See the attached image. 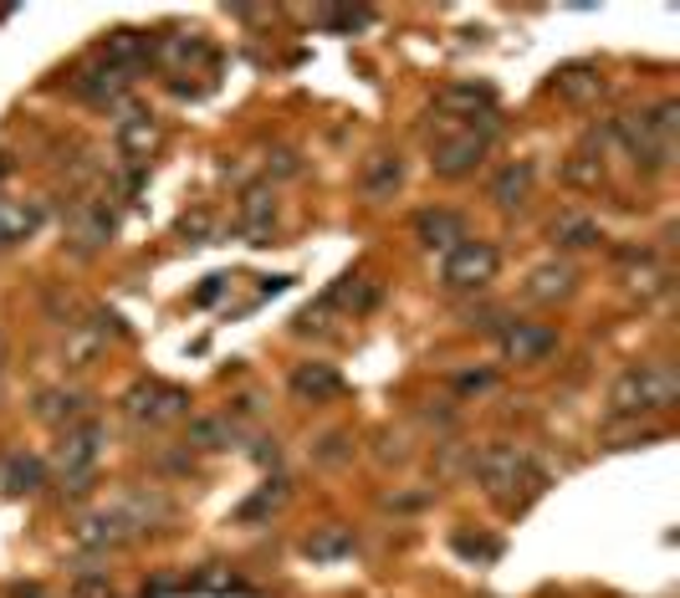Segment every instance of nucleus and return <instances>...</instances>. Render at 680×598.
<instances>
[{"instance_id":"nucleus-20","label":"nucleus","mask_w":680,"mask_h":598,"mask_svg":"<svg viewBox=\"0 0 680 598\" xmlns=\"http://www.w3.org/2000/svg\"><path fill=\"white\" fill-rule=\"evenodd\" d=\"M77 538L88 542V548H119V542H129V522L123 517H92Z\"/></svg>"},{"instance_id":"nucleus-11","label":"nucleus","mask_w":680,"mask_h":598,"mask_svg":"<svg viewBox=\"0 0 680 598\" xmlns=\"http://www.w3.org/2000/svg\"><path fill=\"white\" fill-rule=\"evenodd\" d=\"M292 394H302V399L323 404V399H338L343 394V379L327 369V363H302L292 374Z\"/></svg>"},{"instance_id":"nucleus-2","label":"nucleus","mask_w":680,"mask_h":598,"mask_svg":"<svg viewBox=\"0 0 680 598\" xmlns=\"http://www.w3.org/2000/svg\"><path fill=\"white\" fill-rule=\"evenodd\" d=\"M497 246L491 240H476V236H466V240H456L450 251H445V261H441V282L450 286V292H476V286H487L491 277H497Z\"/></svg>"},{"instance_id":"nucleus-27","label":"nucleus","mask_w":680,"mask_h":598,"mask_svg":"<svg viewBox=\"0 0 680 598\" xmlns=\"http://www.w3.org/2000/svg\"><path fill=\"white\" fill-rule=\"evenodd\" d=\"M11 598H46V594H42V588H21V584H15Z\"/></svg>"},{"instance_id":"nucleus-4","label":"nucleus","mask_w":680,"mask_h":598,"mask_svg":"<svg viewBox=\"0 0 680 598\" xmlns=\"http://www.w3.org/2000/svg\"><path fill=\"white\" fill-rule=\"evenodd\" d=\"M98 455H103V425H92V419H77V425H67L62 430V445H57V465L67 471V476H88L92 465H98Z\"/></svg>"},{"instance_id":"nucleus-23","label":"nucleus","mask_w":680,"mask_h":598,"mask_svg":"<svg viewBox=\"0 0 680 598\" xmlns=\"http://www.w3.org/2000/svg\"><path fill=\"white\" fill-rule=\"evenodd\" d=\"M231 435H236V430H231L225 419H194V425H190V440H194V445H210V450L231 445Z\"/></svg>"},{"instance_id":"nucleus-22","label":"nucleus","mask_w":680,"mask_h":598,"mask_svg":"<svg viewBox=\"0 0 680 598\" xmlns=\"http://www.w3.org/2000/svg\"><path fill=\"white\" fill-rule=\"evenodd\" d=\"M0 476H5V486H11V492H36V486H42V465L26 461V455H11Z\"/></svg>"},{"instance_id":"nucleus-25","label":"nucleus","mask_w":680,"mask_h":598,"mask_svg":"<svg viewBox=\"0 0 680 598\" xmlns=\"http://www.w3.org/2000/svg\"><path fill=\"white\" fill-rule=\"evenodd\" d=\"M348 548H354V538H348V532H327V538L308 542L312 557H338V553H348Z\"/></svg>"},{"instance_id":"nucleus-1","label":"nucleus","mask_w":680,"mask_h":598,"mask_svg":"<svg viewBox=\"0 0 680 598\" xmlns=\"http://www.w3.org/2000/svg\"><path fill=\"white\" fill-rule=\"evenodd\" d=\"M676 390L680 384L666 363H629V369L614 379L609 404H614V415H650V409H670V404H676Z\"/></svg>"},{"instance_id":"nucleus-10","label":"nucleus","mask_w":680,"mask_h":598,"mask_svg":"<svg viewBox=\"0 0 680 598\" xmlns=\"http://www.w3.org/2000/svg\"><path fill=\"white\" fill-rule=\"evenodd\" d=\"M533 302H558L573 292V267L568 261H547V267H537L533 277H527V286H522Z\"/></svg>"},{"instance_id":"nucleus-16","label":"nucleus","mask_w":680,"mask_h":598,"mask_svg":"<svg viewBox=\"0 0 680 598\" xmlns=\"http://www.w3.org/2000/svg\"><path fill=\"white\" fill-rule=\"evenodd\" d=\"M400 154H374L369 165H364V190L369 195H394L400 190Z\"/></svg>"},{"instance_id":"nucleus-17","label":"nucleus","mask_w":680,"mask_h":598,"mask_svg":"<svg viewBox=\"0 0 680 598\" xmlns=\"http://www.w3.org/2000/svg\"><path fill=\"white\" fill-rule=\"evenodd\" d=\"M441 108H456V113H466V119H476V108H497V92L491 88H476V82H456V88L441 92Z\"/></svg>"},{"instance_id":"nucleus-14","label":"nucleus","mask_w":680,"mask_h":598,"mask_svg":"<svg viewBox=\"0 0 680 598\" xmlns=\"http://www.w3.org/2000/svg\"><path fill=\"white\" fill-rule=\"evenodd\" d=\"M36 225H42V210H36V205H21V200H0V246H11V240H26Z\"/></svg>"},{"instance_id":"nucleus-9","label":"nucleus","mask_w":680,"mask_h":598,"mask_svg":"<svg viewBox=\"0 0 680 598\" xmlns=\"http://www.w3.org/2000/svg\"><path fill=\"white\" fill-rule=\"evenodd\" d=\"M414 236L425 240V246H456V240H466V221H460L456 210H420L414 215Z\"/></svg>"},{"instance_id":"nucleus-12","label":"nucleus","mask_w":680,"mask_h":598,"mask_svg":"<svg viewBox=\"0 0 680 598\" xmlns=\"http://www.w3.org/2000/svg\"><path fill=\"white\" fill-rule=\"evenodd\" d=\"M527 195H533V165H506L502 174L491 180V200L502 210H517Z\"/></svg>"},{"instance_id":"nucleus-26","label":"nucleus","mask_w":680,"mask_h":598,"mask_svg":"<svg viewBox=\"0 0 680 598\" xmlns=\"http://www.w3.org/2000/svg\"><path fill=\"white\" fill-rule=\"evenodd\" d=\"M568 180H573V184H599V159H583V154H573Z\"/></svg>"},{"instance_id":"nucleus-15","label":"nucleus","mask_w":680,"mask_h":598,"mask_svg":"<svg viewBox=\"0 0 680 598\" xmlns=\"http://www.w3.org/2000/svg\"><path fill=\"white\" fill-rule=\"evenodd\" d=\"M553 92H562L568 103H593V98L604 92V82H599L589 67H562V72L553 77Z\"/></svg>"},{"instance_id":"nucleus-24","label":"nucleus","mask_w":680,"mask_h":598,"mask_svg":"<svg viewBox=\"0 0 680 598\" xmlns=\"http://www.w3.org/2000/svg\"><path fill=\"white\" fill-rule=\"evenodd\" d=\"M159 52L169 61H190V57H205V42L200 36H185V31H175V36H164Z\"/></svg>"},{"instance_id":"nucleus-5","label":"nucleus","mask_w":680,"mask_h":598,"mask_svg":"<svg viewBox=\"0 0 680 598\" xmlns=\"http://www.w3.org/2000/svg\"><path fill=\"white\" fill-rule=\"evenodd\" d=\"M553 348H558V332L547 328V323H512V328H502L506 363H543V359H553Z\"/></svg>"},{"instance_id":"nucleus-6","label":"nucleus","mask_w":680,"mask_h":598,"mask_svg":"<svg viewBox=\"0 0 680 598\" xmlns=\"http://www.w3.org/2000/svg\"><path fill=\"white\" fill-rule=\"evenodd\" d=\"M123 409H129L134 419H148V425H159V419L185 415V394L169 390V384H138V390L123 394Z\"/></svg>"},{"instance_id":"nucleus-7","label":"nucleus","mask_w":680,"mask_h":598,"mask_svg":"<svg viewBox=\"0 0 680 598\" xmlns=\"http://www.w3.org/2000/svg\"><path fill=\"white\" fill-rule=\"evenodd\" d=\"M119 154L123 159H134V165H144L148 154L159 149V123L148 119V113H129V119H119Z\"/></svg>"},{"instance_id":"nucleus-18","label":"nucleus","mask_w":680,"mask_h":598,"mask_svg":"<svg viewBox=\"0 0 680 598\" xmlns=\"http://www.w3.org/2000/svg\"><path fill=\"white\" fill-rule=\"evenodd\" d=\"M553 240L568 246V251H583V246H599V225H593L589 215H562V221L553 225Z\"/></svg>"},{"instance_id":"nucleus-28","label":"nucleus","mask_w":680,"mask_h":598,"mask_svg":"<svg viewBox=\"0 0 680 598\" xmlns=\"http://www.w3.org/2000/svg\"><path fill=\"white\" fill-rule=\"evenodd\" d=\"M5 169H11V165H5V154H0V174H5Z\"/></svg>"},{"instance_id":"nucleus-3","label":"nucleus","mask_w":680,"mask_h":598,"mask_svg":"<svg viewBox=\"0 0 680 598\" xmlns=\"http://www.w3.org/2000/svg\"><path fill=\"white\" fill-rule=\"evenodd\" d=\"M491 149V134H476V123L471 128H460V134H445L441 144H435V174H445V180H466L481 159H487Z\"/></svg>"},{"instance_id":"nucleus-8","label":"nucleus","mask_w":680,"mask_h":598,"mask_svg":"<svg viewBox=\"0 0 680 598\" xmlns=\"http://www.w3.org/2000/svg\"><path fill=\"white\" fill-rule=\"evenodd\" d=\"M522 450L517 445H487L481 450V461H476V476L487 481L491 492H502V486H517V476H522Z\"/></svg>"},{"instance_id":"nucleus-19","label":"nucleus","mask_w":680,"mask_h":598,"mask_svg":"<svg viewBox=\"0 0 680 598\" xmlns=\"http://www.w3.org/2000/svg\"><path fill=\"white\" fill-rule=\"evenodd\" d=\"M327 302H338V307H354V313H369L374 302H379V286L369 282V277H343L338 286H333V297Z\"/></svg>"},{"instance_id":"nucleus-21","label":"nucleus","mask_w":680,"mask_h":598,"mask_svg":"<svg viewBox=\"0 0 680 598\" xmlns=\"http://www.w3.org/2000/svg\"><path fill=\"white\" fill-rule=\"evenodd\" d=\"M77 92H82L88 103H113V98L123 92V72H113V67H108V72L77 77Z\"/></svg>"},{"instance_id":"nucleus-13","label":"nucleus","mask_w":680,"mask_h":598,"mask_svg":"<svg viewBox=\"0 0 680 598\" xmlns=\"http://www.w3.org/2000/svg\"><path fill=\"white\" fill-rule=\"evenodd\" d=\"M144 57H148V36H144V31H113V36L103 42V61L113 67V72L138 67Z\"/></svg>"}]
</instances>
